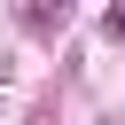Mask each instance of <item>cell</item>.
I'll use <instances>...</instances> for the list:
<instances>
[{
    "label": "cell",
    "instance_id": "obj_1",
    "mask_svg": "<svg viewBox=\"0 0 125 125\" xmlns=\"http://www.w3.org/2000/svg\"><path fill=\"white\" fill-rule=\"evenodd\" d=\"M109 31H117V39H125V8H109Z\"/></svg>",
    "mask_w": 125,
    "mask_h": 125
}]
</instances>
